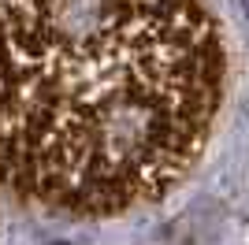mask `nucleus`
Returning a JSON list of instances; mask_svg holds the SVG:
<instances>
[{
    "instance_id": "nucleus-1",
    "label": "nucleus",
    "mask_w": 249,
    "mask_h": 245,
    "mask_svg": "<svg viewBox=\"0 0 249 245\" xmlns=\"http://www.w3.org/2000/svg\"><path fill=\"white\" fill-rule=\"evenodd\" d=\"M219 74L201 8L0 4V178L71 215L160 197L197 160Z\"/></svg>"
}]
</instances>
